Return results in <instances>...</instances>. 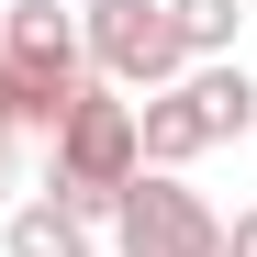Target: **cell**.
Masks as SVG:
<instances>
[{
	"mask_svg": "<svg viewBox=\"0 0 257 257\" xmlns=\"http://www.w3.org/2000/svg\"><path fill=\"white\" fill-rule=\"evenodd\" d=\"M123 179H135V101L90 78V90L67 101V123H56V179H45V201H56V212H78L90 235H112Z\"/></svg>",
	"mask_w": 257,
	"mask_h": 257,
	"instance_id": "obj_1",
	"label": "cell"
},
{
	"mask_svg": "<svg viewBox=\"0 0 257 257\" xmlns=\"http://www.w3.org/2000/svg\"><path fill=\"white\" fill-rule=\"evenodd\" d=\"M78 56H90L101 90H179L190 56H179V34H168V0H78Z\"/></svg>",
	"mask_w": 257,
	"mask_h": 257,
	"instance_id": "obj_2",
	"label": "cell"
},
{
	"mask_svg": "<svg viewBox=\"0 0 257 257\" xmlns=\"http://www.w3.org/2000/svg\"><path fill=\"white\" fill-rule=\"evenodd\" d=\"M224 246V224L201 212L190 179H157V168H135L112 201V257H212Z\"/></svg>",
	"mask_w": 257,
	"mask_h": 257,
	"instance_id": "obj_3",
	"label": "cell"
},
{
	"mask_svg": "<svg viewBox=\"0 0 257 257\" xmlns=\"http://www.w3.org/2000/svg\"><path fill=\"white\" fill-rule=\"evenodd\" d=\"M179 101H190V123H201V146H235L246 123H257V78L224 56V67H190V78H179Z\"/></svg>",
	"mask_w": 257,
	"mask_h": 257,
	"instance_id": "obj_4",
	"label": "cell"
},
{
	"mask_svg": "<svg viewBox=\"0 0 257 257\" xmlns=\"http://www.w3.org/2000/svg\"><path fill=\"white\" fill-rule=\"evenodd\" d=\"M0 257H101V235L34 190V201H12V212H0Z\"/></svg>",
	"mask_w": 257,
	"mask_h": 257,
	"instance_id": "obj_5",
	"label": "cell"
},
{
	"mask_svg": "<svg viewBox=\"0 0 257 257\" xmlns=\"http://www.w3.org/2000/svg\"><path fill=\"white\" fill-rule=\"evenodd\" d=\"M168 34H179L190 67H224L235 34H246V0H168Z\"/></svg>",
	"mask_w": 257,
	"mask_h": 257,
	"instance_id": "obj_6",
	"label": "cell"
},
{
	"mask_svg": "<svg viewBox=\"0 0 257 257\" xmlns=\"http://www.w3.org/2000/svg\"><path fill=\"white\" fill-rule=\"evenodd\" d=\"M224 257H257V212H235V224H224Z\"/></svg>",
	"mask_w": 257,
	"mask_h": 257,
	"instance_id": "obj_7",
	"label": "cell"
},
{
	"mask_svg": "<svg viewBox=\"0 0 257 257\" xmlns=\"http://www.w3.org/2000/svg\"><path fill=\"white\" fill-rule=\"evenodd\" d=\"M0 212H12V135H0Z\"/></svg>",
	"mask_w": 257,
	"mask_h": 257,
	"instance_id": "obj_8",
	"label": "cell"
},
{
	"mask_svg": "<svg viewBox=\"0 0 257 257\" xmlns=\"http://www.w3.org/2000/svg\"><path fill=\"white\" fill-rule=\"evenodd\" d=\"M0 135H12V67H0Z\"/></svg>",
	"mask_w": 257,
	"mask_h": 257,
	"instance_id": "obj_9",
	"label": "cell"
},
{
	"mask_svg": "<svg viewBox=\"0 0 257 257\" xmlns=\"http://www.w3.org/2000/svg\"><path fill=\"white\" fill-rule=\"evenodd\" d=\"M212 257H224V246H212Z\"/></svg>",
	"mask_w": 257,
	"mask_h": 257,
	"instance_id": "obj_10",
	"label": "cell"
}]
</instances>
